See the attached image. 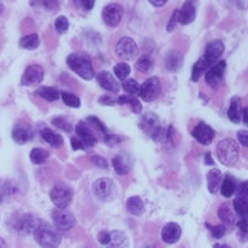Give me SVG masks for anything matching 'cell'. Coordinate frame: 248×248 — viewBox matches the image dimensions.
<instances>
[{
    "label": "cell",
    "instance_id": "obj_22",
    "mask_svg": "<svg viewBox=\"0 0 248 248\" xmlns=\"http://www.w3.org/2000/svg\"><path fill=\"white\" fill-rule=\"evenodd\" d=\"M218 217L226 227L232 228L233 226H236V216H234V212L232 211V208L228 203H223L220 205L219 209H218Z\"/></svg>",
    "mask_w": 248,
    "mask_h": 248
},
{
    "label": "cell",
    "instance_id": "obj_27",
    "mask_svg": "<svg viewBox=\"0 0 248 248\" xmlns=\"http://www.w3.org/2000/svg\"><path fill=\"white\" fill-rule=\"evenodd\" d=\"M157 126H159V119L153 112L145 113L144 116H142L141 121H140V129L145 134H149V135H151V132L154 131Z\"/></svg>",
    "mask_w": 248,
    "mask_h": 248
},
{
    "label": "cell",
    "instance_id": "obj_44",
    "mask_svg": "<svg viewBox=\"0 0 248 248\" xmlns=\"http://www.w3.org/2000/svg\"><path fill=\"white\" fill-rule=\"evenodd\" d=\"M68 27H69V22L68 19L66 16H58L56 19V22H54V28H56L57 33H60V34H63L64 31H68Z\"/></svg>",
    "mask_w": 248,
    "mask_h": 248
},
{
    "label": "cell",
    "instance_id": "obj_5",
    "mask_svg": "<svg viewBox=\"0 0 248 248\" xmlns=\"http://www.w3.org/2000/svg\"><path fill=\"white\" fill-rule=\"evenodd\" d=\"M49 198L57 208L66 209L72 202L73 192L66 184H56L49 192Z\"/></svg>",
    "mask_w": 248,
    "mask_h": 248
},
{
    "label": "cell",
    "instance_id": "obj_54",
    "mask_svg": "<svg viewBox=\"0 0 248 248\" xmlns=\"http://www.w3.org/2000/svg\"><path fill=\"white\" fill-rule=\"evenodd\" d=\"M94 1L96 0H79V5L85 12H90L94 6Z\"/></svg>",
    "mask_w": 248,
    "mask_h": 248
},
{
    "label": "cell",
    "instance_id": "obj_11",
    "mask_svg": "<svg viewBox=\"0 0 248 248\" xmlns=\"http://www.w3.org/2000/svg\"><path fill=\"white\" fill-rule=\"evenodd\" d=\"M227 63L226 61H218L216 64L208 69L207 73L204 75L207 85L212 88H216L220 85V82L223 81L224 71H226Z\"/></svg>",
    "mask_w": 248,
    "mask_h": 248
},
{
    "label": "cell",
    "instance_id": "obj_41",
    "mask_svg": "<svg viewBox=\"0 0 248 248\" xmlns=\"http://www.w3.org/2000/svg\"><path fill=\"white\" fill-rule=\"evenodd\" d=\"M16 192V188L14 184L10 182H5L3 184H0V202H3L8 197H12L14 193Z\"/></svg>",
    "mask_w": 248,
    "mask_h": 248
},
{
    "label": "cell",
    "instance_id": "obj_31",
    "mask_svg": "<svg viewBox=\"0 0 248 248\" xmlns=\"http://www.w3.org/2000/svg\"><path fill=\"white\" fill-rule=\"evenodd\" d=\"M19 47L28 50L37 49L39 47V37H38L37 33H31V34H27L20 38Z\"/></svg>",
    "mask_w": 248,
    "mask_h": 248
},
{
    "label": "cell",
    "instance_id": "obj_4",
    "mask_svg": "<svg viewBox=\"0 0 248 248\" xmlns=\"http://www.w3.org/2000/svg\"><path fill=\"white\" fill-rule=\"evenodd\" d=\"M92 192L94 197L102 202H111L116 198L117 186L110 178H100L93 183Z\"/></svg>",
    "mask_w": 248,
    "mask_h": 248
},
{
    "label": "cell",
    "instance_id": "obj_34",
    "mask_svg": "<svg viewBox=\"0 0 248 248\" xmlns=\"http://www.w3.org/2000/svg\"><path fill=\"white\" fill-rule=\"evenodd\" d=\"M35 94H38L39 97L48 101V102H54V101L58 100L61 96L58 90H56V88L53 87H41L39 90L35 91Z\"/></svg>",
    "mask_w": 248,
    "mask_h": 248
},
{
    "label": "cell",
    "instance_id": "obj_47",
    "mask_svg": "<svg viewBox=\"0 0 248 248\" xmlns=\"http://www.w3.org/2000/svg\"><path fill=\"white\" fill-rule=\"evenodd\" d=\"M237 227H238L239 231V239L241 241H247L248 239V219H241L237 223Z\"/></svg>",
    "mask_w": 248,
    "mask_h": 248
},
{
    "label": "cell",
    "instance_id": "obj_38",
    "mask_svg": "<svg viewBox=\"0 0 248 248\" xmlns=\"http://www.w3.org/2000/svg\"><path fill=\"white\" fill-rule=\"evenodd\" d=\"M113 73H115V76H116L117 78L121 79V81H125V79H127L130 73H131V68H130V66L127 63L120 62L117 63L116 66L113 67Z\"/></svg>",
    "mask_w": 248,
    "mask_h": 248
},
{
    "label": "cell",
    "instance_id": "obj_36",
    "mask_svg": "<svg viewBox=\"0 0 248 248\" xmlns=\"http://www.w3.org/2000/svg\"><path fill=\"white\" fill-rule=\"evenodd\" d=\"M153 68H154V62H153L150 56L145 54V56L139 57L138 61H136V69L139 72L149 73L153 71Z\"/></svg>",
    "mask_w": 248,
    "mask_h": 248
},
{
    "label": "cell",
    "instance_id": "obj_7",
    "mask_svg": "<svg viewBox=\"0 0 248 248\" xmlns=\"http://www.w3.org/2000/svg\"><path fill=\"white\" fill-rule=\"evenodd\" d=\"M161 92V83L160 79L157 77H150L146 81L140 85V92H139V97L141 98L145 102H151V101L156 100Z\"/></svg>",
    "mask_w": 248,
    "mask_h": 248
},
{
    "label": "cell",
    "instance_id": "obj_6",
    "mask_svg": "<svg viewBox=\"0 0 248 248\" xmlns=\"http://www.w3.org/2000/svg\"><path fill=\"white\" fill-rule=\"evenodd\" d=\"M115 53L123 61L135 60L139 54V48L136 42L130 37H123L117 42Z\"/></svg>",
    "mask_w": 248,
    "mask_h": 248
},
{
    "label": "cell",
    "instance_id": "obj_16",
    "mask_svg": "<svg viewBox=\"0 0 248 248\" xmlns=\"http://www.w3.org/2000/svg\"><path fill=\"white\" fill-rule=\"evenodd\" d=\"M182 237V228L175 222H169L161 230V239L168 245H174Z\"/></svg>",
    "mask_w": 248,
    "mask_h": 248
},
{
    "label": "cell",
    "instance_id": "obj_17",
    "mask_svg": "<svg viewBox=\"0 0 248 248\" xmlns=\"http://www.w3.org/2000/svg\"><path fill=\"white\" fill-rule=\"evenodd\" d=\"M112 167L119 175H126L127 173H130V170L132 168L131 156L127 154H119L116 156H113Z\"/></svg>",
    "mask_w": 248,
    "mask_h": 248
},
{
    "label": "cell",
    "instance_id": "obj_50",
    "mask_svg": "<svg viewBox=\"0 0 248 248\" xmlns=\"http://www.w3.org/2000/svg\"><path fill=\"white\" fill-rule=\"evenodd\" d=\"M178 23H179V9H175V10H174V13H173V16H171V18H170L169 23H168L167 31H173Z\"/></svg>",
    "mask_w": 248,
    "mask_h": 248
},
{
    "label": "cell",
    "instance_id": "obj_60",
    "mask_svg": "<svg viewBox=\"0 0 248 248\" xmlns=\"http://www.w3.org/2000/svg\"><path fill=\"white\" fill-rule=\"evenodd\" d=\"M214 248H231L228 245H214Z\"/></svg>",
    "mask_w": 248,
    "mask_h": 248
},
{
    "label": "cell",
    "instance_id": "obj_18",
    "mask_svg": "<svg viewBox=\"0 0 248 248\" xmlns=\"http://www.w3.org/2000/svg\"><path fill=\"white\" fill-rule=\"evenodd\" d=\"M96 79H97L98 85L104 88V90H106V91L112 92V93H117V92H119V83H117L116 78H115L110 72L102 71V72H100L96 76Z\"/></svg>",
    "mask_w": 248,
    "mask_h": 248
},
{
    "label": "cell",
    "instance_id": "obj_23",
    "mask_svg": "<svg viewBox=\"0 0 248 248\" xmlns=\"http://www.w3.org/2000/svg\"><path fill=\"white\" fill-rule=\"evenodd\" d=\"M106 248H129V239L121 231L110 232V241L105 246Z\"/></svg>",
    "mask_w": 248,
    "mask_h": 248
},
{
    "label": "cell",
    "instance_id": "obj_1",
    "mask_svg": "<svg viewBox=\"0 0 248 248\" xmlns=\"http://www.w3.org/2000/svg\"><path fill=\"white\" fill-rule=\"evenodd\" d=\"M67 64L76 75L83 79H92L96 77L92 61L86 53H71L67 57Z\"/></svg>",
    "mask_w": 248,
    "mask_h": 248
},
{
    "label": "cell",
    "instance_id": "obj_37",
    "mask_svg": "<svg viewBox=\"0 0 248 248\" xmlns=\"http://www.w3.org/2000/svg\"><path fill=\"white\" fill-rule=\"evenodd\" d=\"M150 136L155 142H159V144H167L169 141V131L167 129L161 127L160 125L157 126L156 129L151 132Z\"/></svg>",
    "mask_w": 248,
    "mask_h": 248
},
{
    "label": "cell",
    "instance_id": "obj_51",
    "mask_svg": "<svg viewBox=\"0 0 248 248\" xmlns=\"http://www.w3.org/2000/svg\"><path fill=\"white\" fill-rule=\"evenodd\" d=\"M237 139L239 144L248 149V130H239L237 132Z\"/></svg>",
    "mask_w": 248,
    "mask_h": 248
},
{
    "label": "cell",
    "instance_id": "obj_13",
    "mask_svg": "<svg viewBox=\"0 0 248 248\" xmlns=\"http://www.w3.org/2000/svg\"><path fill=\"white\" fill-rule=\"evenodd\" d=\"M44 78V69L39 64H29L20 79L22 86H33L41 83Z\"/></svg>",
    "mask_w": 248,
    "mask_h": 248
},
{
    "label": "cell",
    "instance_id": "obj_43",
    "mask_svg": "<svg viewBox=\"0 0 248 248\" xmlns=\"http://www.w3.org/2000/svg\"><path fill=\"white\" fill-rule=\"evenodd\" d=\"M52 124H53L56 127H58V129L63 130V131H72V124L69 123L66 117H56V119L52 120Z\"/></svg>",
    "mask_w": 248,
    "mask_h": 248
},
{
    "label": "cell",
    "instance_id": "obj_8",
    "mask_svg": "<svg viewBox=\"0 0 248 248\" xmlns=\"http://www.w3.org/2000/svg\"><path fill=\"white\" fill-rule=\"evenodd\" d=\"M52 220H53V224L58 231H62V232H66V231L72 230L73 227L76 226V218L71 212L66 209H61V208H57L52 212Z\"/></svg>",
    "mask_w": 248,
    "mask_h": 248
},
{
    "label": "cell",
    "instance_id": "obj_55",
    "mask_svg": "<svg viewBox=\"0 0 248 248\" xmlns=\"http://www.w3.org/2000/svg\"><path fill=\"white\" fill-rule=\"evenodd\" d=\"M104 136H105L104 141L106 142L107 145H111V146H112V145H115V144H117V142L121 140V139L117 138L116 135H111V134H108V132H107L106 135H104Z\"/></svg>",
    "mask_w": 248,
    "mask_h": 248
},
{
    "label": "cell",
    "instance_id": "obj_45",
    "mask_svg": "<svg viewBox=\"0 0 248 248\" xmlns=\"http://www.w3.org/2000/svg\"><path fill=\"white\" fill-rule=\"evenodd\" d=\"M86 123H88L90 125L93 126L94 129H97V131H100L101 134H104V135L107 134V129L106 126H105V124L96 116H88L87 120H86Z\"/></svg>",
    "mask_w": 248,
    "mask_h": 248
},
{
    "label": "cell",
    "instance_id": "obj_26",
    "mask_svg": "<svg viewBox=\"0 0 248 248\" xmlns=\"http://www.w3.org/2000/svg\"><path fill=\"white\" fill-rule=\"evenodd\" d=\"M41 136L44 141L47 142V144H49L52 148H62L63 142H64L63 141V138L60 134H57L56 131L47 129V127L41 130Z\"/></svg>",
    "mask_w": 248,
    "mask_h": 248
},
{
    "label": "cell",
    "instance_id": "obj_58",
    "mask_svg": "<svg viewBox=\"0 0 248 248\" xmlns=\"http://www.w3.org/2000/svg\"><path fill=\"white\" fill-rule=\"evenodd\" d=\"M242 121L246 126H248V107L242 108Z\"/></svg>",
    "mask_w": 248,
    "mask_h": 248
},
{
    "label": "cell",
    "instance_id": "obj_56",
    "mask_svg": "<svg viewBox=\"0 0 248 248\" xmlns=\"http://www.w3.org/2000/svg\"><path fill=\"white\" fill-rule=\"evenodd\" d=\"M110 241V232H107V231H102L100 233V236H98V242L101 243L102 246H106Z\"/></svg>",
    "mask_w": 248,
    "mask_h": 248
},
{
    "label": "cell",
    "instance_id": "obj_52",
    "mask_svg": "<svg viewBox=\"0 0 248 248\" xmlns=\"http://www.w3.org/2000/svg\"><path fill=\"white\" fill-rule=\"evenodd\" d=\"M92 163L96 165V167L98 168H102V169H106L107 167H108V164H107L106 159H104L102 156H100V155H93V156L91 157Z\"/></svg>",
    "mask_w": 248,
    "mask_h": 248
},
{
    "label": "cell",
    "instance_id": "obj_28",
    "mask_svg": "<svg viewBox=\"0 0 248 248\" xmlns=\"http://www.w3.org/2000/svg\"><path fill=\"white\" fill-rule=\"evenodd\" d=\"M145 205L144 202L140 197L138 195H134V197H130L127 201H126V211L129 212L131 216H141L144 213Z\"/></svg>",
    "mask_w": 248,
    "mask_h": 248
},
{
    "label": "cell",
    "instance_id": "obj_35",
    "mask_svg": "<svg viewBox=\"0 0 248 248\" xmlns=\"http://www.w3.org/2000/svg\"><path fill=\"white\" fill-rule=\"evenodd\" d=\"M29 157H31V161L33 164H35V165H42V164H44L49 159V153L42 148H34L31 151Z\"/></svg>",
    "mask_w": 248,
    "mask_h": 248
},
{
    "label": "cell",
    "instance_id": "obj_24",
    "mask_svg": "<svg viewBox=\"0 0 248 248\" xmlns=\"http://www.w3.org/2000/svg\"><path fill=\"white\" fill-rule=\"evenodd\" d=\"M222 171L219 169H212L207 175V184H208V190L212 194L218 193L220 189V184H222Z\"/></svg>",
    "mask_w": 248,
    "mask_h": 248
},
{
    "label": "cell",
    "instance_id": "obj_40",
    "mask_svg": "<svg viewBox=\"0 0 248 248\" xmlns=\"http://www.w3.org/2000/svg\"><path fill=\"white\" fill-rule=\"evenodd\" d=\"M61 96H62L63 102H64L68 107L78 108V107L81 106V100H79L78 96H76L75 93H71V92H62Z\"/></svg>",
    "mask_w": 248,
    "mask_h": 248
},
{
    "label": "cell",
    "instance_id": "obj_32",
    "mask_svg": "<svg viewBox=\"0 0 248 248\" xmlns=\"http://www.w3.org/2000/svg\"><path fill=\"white\" fill-rule=\"evenodd\" d=\"M233 209L241 219H248V201L237 197L233 201Z\"/></svg>",
    "mask_w": 248,
    "mask_h": 248
},
{
    "label": "cell",
    "instance_id": "obj_57",
    "mask_svg": "<svg viewBox=\"0 0 248 248\" xmlns=\"http://www.w3.org/2000/svg\"><path fill=\"white\" fill-rule=\"evenodd\" d=\"M149 3H150L153 6L160 8V6H164L168 3V0H149Z\"/></svg>",
    "mask_w": 248,
    "mask_h": 248
},
{
    "label": "cell",
    "instance_id": "obj_39",
    "mask_svg": "<svg viewBox=\"0 0 248 248\" xmlns=\"http://www.w3.org/2000/svg\"><path fill=\"white\" fill-rule=\"evenodd\" d=\"M123 90L127 94H131V96H139V92H140V85L135 79H125L123 81Z\"/></svg>",
    "mask_w": 248,
    "mask_h": 248
},
{
    "label": "cell",
    "instance_id": "obj_42",
    "mask_svg": "<svg viewBox=\"0 0 248 248\" xmlns=\"http://www.w3.org/2000/svg\"><path fill=\"white\" fill-rule=\"evenodd\" d=\"M207 226V228L209 231H211L212 236L214 237V238H222V237L226 236L227 233V227L224 226V224H217V226H212V224H205Z\"/></svg>",
    "mask_w": 248,
    "mask_h": 248
},
{
    "label": "cell",
    "instance_id": "obj_53",
    "mask_svg": "<svg viewBox=\"0 0 248 248\" xmlns=\"http://www.w3.org/2000/svg\"><path fill=\"white\" fill-rule=\"evenodd\" d=\"M100 104L102 105H108V106H113L117 104V98L112 97L111 94H104L100 97Z\"/></svg>",
    "mask_w": 248,
    "mask_h": 248
},
{
    "label": "cell",
    "instance_id": "obj_25",
    "mask_svg": "<svg viewBox=\"0 0 248 248\" xmlns=\"http://www.w3.org/2000/svg\"><path fill=\"white\" fill-rule=\"evenodd\" d=\"M236 189L237 180L231 174H227L223 178V180H222V184H220V194L223 195L224 198H231L236 193Z\"/></svg>",
    "mask_w": 248,
    "mask_h": 248
},
{
    "label": "cell",
    "instance_id": "obj_33",
    "mask_svg": "<svg viewBox=\"0 0 248 248\" xmlns=\"http://www.w3.org/2000/svg\"><path fill=\"white\" fill-rule=\"evenodd\" d=\"M182 63L183 57L182 54L178 53V52H170L167 56V58H165V66H167V68L169 69V71H171V72L178 71V69L180 68V66H182Z\"/></svg>",
    "mask_w": 248,
    "mask_h": 248
},
{
    "label": "cell",
    "instance_id": "obj_10",
    "mask_svg": "<svg viewBox=\"0 0 248 248\" xmlns=\"http://www.w3.org/2000/svg\"><path fill=\"white\" fill-rule=\"evenodd\" d=\"M42 223V220L33 214H23L14 222V230L18 233L25 236L31 234L37 230V227Z\"/></svg>",
    "mask_w": 248,
    "mask_h": 248
},
{
    "label": "cell",
    "instance_id": "obj_59",
    "mask_svg": "<svg viewBox=\"0 0 248 248\" xmlns=\"http://www.w3.org/2000/svg\"><path fill=\"white\" fill-rule=\"evenodd\" d=\"M204 163L207 164V165H214V160L212 159L211 153H207V154L204 155Z\"/></svg>",
    "mask_w": 248,
    "mask_h": 248
},
{
    "label": "cell",
    "instance_id": "obj_49",
    "mask_svg": "<svg viewBox=\"0 0 248 248\" xmlns=\"http://www.w3.org/2000/svg\"><path fill=\"white\" fill-rule=\"evenodd\" d=\"M236 194L237 197H241V198H245L248 201V180L247 182L241 183L239 186H237Z\"/></svg>",
    "mask_w": 248,
    "mask_h": 248
},
{
    "label": "cell",
    "instance_id": "obj_21",
    "mask_svg": "<svg viewBox=\"0 0 248 248\" xmlns=\"http://www.w3.org/2000/svg\"><path fill=\"white\" fill-rule=\"evenodd\" d=\"M227 115L233 124H239L242 121V100L241 98L237 96L232 97Z\"/></svg>",
    "mask_w": 248,
    "mask_h": 248
},
{
    "label": "cell",
    "instance_id": "obj_29",
    "mask_svg": "<svg viewBox=\"0 0 248 248\" xmlns=\"http://www.w3.org/2000/svg\"><path fill=\"white\" fill-rule=\"evenodd\" d=\"M212 67L211 63H208L207 61L204 60V57H201L197 62L194 63L192 69V81L193 82H198L199 79L203 77V76L207 73V71Z\"/></svg>",
    "mask_w": 248,
    "mask_h": 248
},
{
    "label": "cell",
    "instance_id": "obj_15",
    "mask_svg": "<svg viewBox=\"0 0 248 248\" xmlns=\"http://www.w3.org/2000/svg\"><path fill=\"white\" fill-rule=\"evenodd\" d=\"M224 53V43L219 39H214L207 44L204 50V60L208 63H211L212 66L219 61L222 54Z\"/></svg>",
    "mask_w": 248,
    "mask_h": 248
},
{
    "label": "cell",
    "instance_id": "obj_19",
    "mask_svg": "<svg viewBox=\"0 0 248 248\" xmlns=\"http://www.w3.org/2000/svg\"><path fill=\"white\" fill-rule=\"evenodd\" d=\"M197 16V5L195 0H186L182 9H179V23L180 24H190Z\"/></svg>",
    "mask_w": 248,
    "mask_h": 248
},
{
    "label": "cell",
    "instance_id": "obj_14",
    "mask_svg": "<svg viewBox=\"0 0 248 248\" xmlns=\"http://www.w3.org/2000/svg\"><path fill=\"white\" fill-rule=\"evenodd\" d=\"M193 138L202 145H209L216 138V131L205 123H199L192 131Z\"/></svg>",
    "mask_w": 248,
    "mask_h": 248
},
{
    "label": "cell",
    "instance_id": "obj_48",
    "mask_svg": "<svg viewBox=\"0 0 248 248\" xmlns=\"http://www.w3.org/2000/svg\"><path fill=\"white\" fill-rule=\"evenodd\" d=\"M71 145H72L73 150H88V149H91V146L86 141H83L82 139H79L78 136L71 139Z\"/></svg>",
    "mask_w": 248,
    "mask_h": 248
},
{
    "label": "cell",
    "instance_id": "obj_2",
    "mask_svg": "<svg viewBox=\"0 0 248 248\" xmlns=\"http://www.w3.org/2000/svg\"><path fill=\"white\" fill-rule=\"evenodd\" d=\"M216 153H217L218 160L223 165L233 167L236 165L239 159V145L234 139H223L218 142Z\"/></svg>",
    "mask_w": 248,
    "mask_h": 248
},
{
    "label": "cell",
    "instance_id": "obj_46",
    "mask_svg": "<svg viewBox=\"0 0 248 248\" xmlns=\"http://www.w3.org/2000/svg\"><path fill=\"white\" fill-rule=\"evenodd\" d=\"M35 4H37L38 6L44 8V9L52 10V12H54V10H57L60 8V5H58V0H35Z\"/></svg>",
    "mask_w": 248,
    "mask_h": 248
},
{
    "label": "cell",
    "instance_id": "obj_30",
    "mask_svg": "<svg viewBox=\"0 0 248 248\" xmlns=\"http://www.w3.org/2000/svg\"><path fill=\"white\" fill-rule=\"evenodd\" d=\"M117 104L121 105H129L131 107V111L134 113H140L142 110L141 102L139 101L138 96H131V94H123V96H119L117 97Z\"/></svg>",
    "mask_w": 248,
    "mask_h": 248
},
{
    "label": "cell",
    "instance_id": "obj_3",
    "mask_svg": "<svg viewBox=\"0 0 248 248\" xmlns=\"http://www.w3.org/2000/svg\"><path fill=\"white\" fill-rule=\"evenodd\" d=\"M35 242L41 246L42 248H58L61 245V234L57 232V228L54 226H50L48 223L42 222L37 227V230L33 232Z\"/></svg>",
    "mask_w": 248,
    "mask_h": 248
},
{
    "label": "cell",
    "instance_id": "obj_20",
    "mask_svg": "<svg viewBox=\"0 0 248 248\" xmlns=\"http://www.w3.org/2000/svg\"><path fill=\"white\" fill-rule=\"evenodd\" d=\"M76 134L79 139H82L83 141L87 142L91 148H93L96 142H97V138L94 135L93 130L87 125V123L85 121H79L77 125H76Z\"/></svg>",
    "mask_w": 248,
    "mask_h": 248
},
{
    "label": "cell",
    "instance_id": "obj_62",
    "mask_svg": "<svg viewBox=\"0 0 248 248\" xmlns=\"http://www.w3.org/2000/svg\"><path fill=\"white\" fill-rule=\"evenodd\" d=\"M0 248H5V242L3 238H0Z\"/></svg>",
    "mask_w": 248,
    "mask_h": 248
},
{
    "label": "cell",
    "instance_id": "obj_9",
    "mask_svg": "<svg viewBox=\"0 0 248 248\" xmlns=\"http://www.w3.org/2000/svg\"><path fill=\"white\" fill-rule=\"evenodd\" d=\"M124 16V8L119 3L107 4L102 9V20L108 27H117Z\"/></svg>",
    "mask_w": 248,
    "mask_h": 248
},
{
    "label": "cell",
    "instance_id": "obj_12",
    "mask_svg": "<svg viewBox=\"0 0 248 248\" xmlns=\"http://www.w3.org/2000/svg\"><path fill=\"white\" fill-rule=\"evenodd\" d=\"M34 136V131L31 129V126L27 123L19 121L14 125L12 130V138L13 140L18 145H24L29 142Z\"/></svg>",
    "mask_w": 248,
    "mask_h": 248
},
{
    "label": "cell",
    "instance_id": "obj_61",
    "mask_svg": "<svg viewBox=\"0 0 248 248\" xmlns=\"http://www.w3.org/2000/svg\"><path fill=\"white\" fill-rule=\"evenodd\" d=\"M3 12H4V4H3V1L0 0V16L3 14Z\"/></svg>",
    "mask_w": 248,
    "mask_h": 248
}]
</instances>
